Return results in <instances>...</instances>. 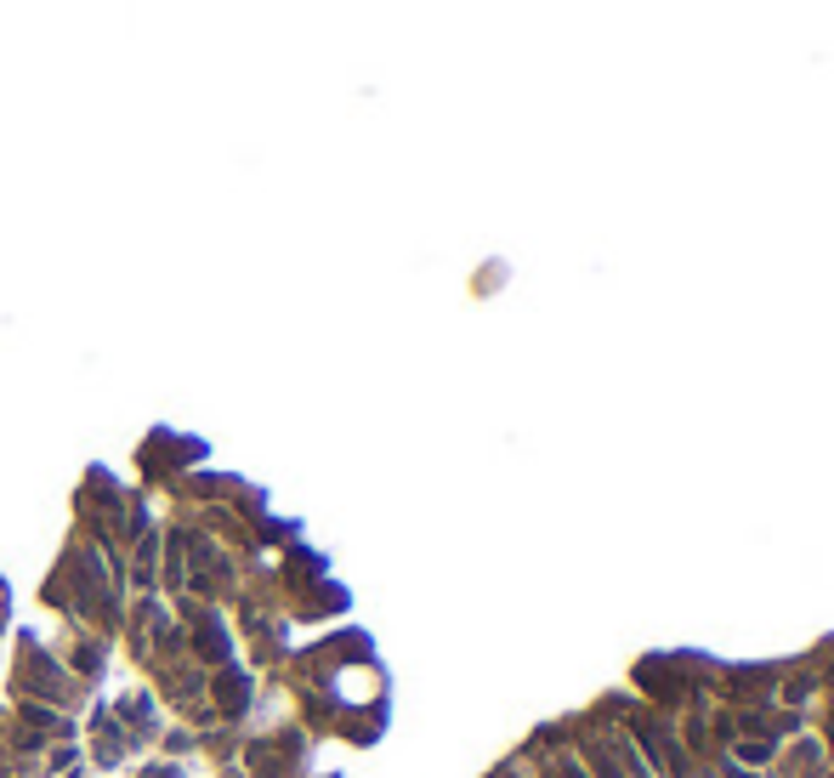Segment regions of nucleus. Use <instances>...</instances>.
Returning <instances> with one entry per match:
<instances>
[{"label":"nucleus","mask_w":834,"mask_h":778,"mask_svg":"<svg viewBox=\"0 0 834 778\" xmlns=\"http://www.w3.org/2000/svg\"><path fill=\"white\" fill-rule=\"evenodd\" d=\"M7 688H12L7 699H40V705H52V710H63V716H85V705H91V688L74 683L69 665L58 659V648H45L34 630H23V637H18Z\"/></svg>","instance_id":"obj_1"},{"label":"nucleus","mask_w":834,"mask_h":778,"mask_svg":"<svg viewBox=\"0 0 834 778\" xmlns=\"http://www.w3.org/2000/svg\"><path fill=\"white\" fill-rule=\"evenodd\" d=\"M136 778H187L182 761H165V756H142L136 761Z\"/></svg>","instance_id":"obj_11"},{"label":"nucleus","mask_w":834,"mask_h":778,"mask_svg":"<svg viewBox=\"0 0 834 778\" xmlns=\"http://www.w3.org/2000/svg\"><path fill=\"white\" fill-rule=\"evenodd\" d=\"M187 659L200 670H222V665L238 659V637L227 625V608H205L200 625H187Z\"/></svg>","instance_id":"obj_5"},{"label":"nucleus","mask_w":834,"mask_h":778,"mask_svg":"<svg viewBox=\"0 0 834 778\" xmlns=\"http://www.w3.org/2000/svg\"><path fill=\"white\" fill-rule=\"evenodd\" d=\"M74 767H85V745H80V739H52V745H45L40 778H63V772H74Z\"/></svg>","instance_id":"obj_10"},{"label":"nucleus","mask_w":834,"mask_h":778,"mask_svg":"<svg viewBox=\"0 0 834 778\" xmlns=\"http://www.w3.org/2000/svg\"><path fill=\"white\" fill-rule=\"evenodd\" d=\"M613 699H619V716H624L630 739H635V750H642V761H648L653 778H704V772L693 767V756H686V745H681L675 716L642 705L635 694H613Z\"/></svg>","instance_id":"obj_2"},{"label":"nucleus","mask_w":834,"mask_h":778,"mask_svg":"<svg viewBox=\"0 0 834 778\" xmlns=\"http://www.w3.org/2000/svg\"><path fill=\"white\" fill-rule=\"evenodd\" d=\"M380 721H386V710H340L335 739H347V745H375V739H380Z\"/></svg>","instance_id":"obj_9"},{"label":"nucleus","mask_w":834,"mask_h":778,"mask_svg":"<svg viewBox=\"0 0 834 778\" xmlns=\"http://www.w3.org/2000/svg\"><path fill=\"white\" fill-rule=\"evenodd\" d=\"M205 699H211V710H216V721L222 727H251V716H256V705H262V683H256V670L251 665H222V670H211V683H205Z\"/></svg>","instance_id":"obj_3"},{"label":"nucleus","mask_w":834,"mask_h":778,"mask_svg":"<svg viewBox=\"0 0 834 778\" xmlns=\"http://www.w3.org/2000/svg\"><path fill=\"white\" fill-rule=\"evenodd\" d=\"M517 756L528 761V772H533V778H591V767H584V761H579V750L568 745L562 721L539 727V734H533Z\"/></svg>","instance_id":"obj_4"},{"label":"nucleus","mask_w":834,"mask_h":778,"mask_svg":"<svg viewBox=\"0 0 834 778\" xmlns=\"http://www.w3.org/2000/svg\"><path fill=\"white\" fill-rule=\"evenodd\" d=\"M63 778H96V772H91V767H74V772H63Z\"/></svg>","instance_id":"obj_12"},{"label":"nucleus","mask_w":834,"mask_h":778,"mask_svg":"<svg viewBox=\"0 0 834 778\" xmlns=\"http://www.w3.org/2000/svg\"><path fill=\"white\" fill-rule=\"evenodd\" d=\"M772 772H777V778H823V772H834L828 745H823L817 727H806V734H795V739H783V750H777V767H772Z\"/></svg>","instance_id":"obj_6"},{"label":"nucleus","mask_w":834,"mask_h":778,"mask_svg":"<svg viewBox=\"0 0 834 778\" xmlns=\"http://www.w3.org/2000/svg\"><path fill=\"white\" fill-rule=\"evenodd\" d=\"M154 756H165V761H200V734L193 727H182V721H165L160 727V739H154Z\"/></svg>","instance_id":"obj_8"},{"label":"nucleus","mask_w":834,"mask_h":778,"mask_svg":"<svg viewBox=\"0 0 834 778\" xmlns=\"http://www.w3.org/2000/svg\"><path fill=\"white\" fill-rule=\"evenodd\" d=\"M0 630H7V603H0Z\"/></svg>","instance_id":"obj_13"},{"label":"nucleus","mask_w":834,"mask_h":778,"mask_svg":"<svg viewBox=\"0 0 834 778\" xmlns=\"http://www.w3.org/2000/svg\"><path fill=\"white\" fill-rule=\"evenodd\" d=\"M58 659L69 665V676H74V683H85V688H96L109 676V643L91 637V630H69V643H58Z\"/></svg>","instance_id":"obj_7"}]
</instances>
